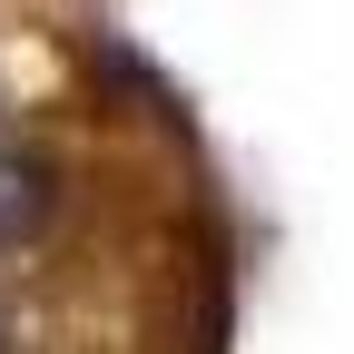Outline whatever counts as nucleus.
<instances>
[{"mask_svg":"<svg viewBox=\"0 0 354 354\" xmlns=\"http://www.w3.org/2000/svg\"><path fill=\"white\" fill-rule=\"evenodd\" d=\"M30 227H39V177L0 158V246H10V236H30Z\"/></svg>","mask_w":354,"mask_h":354,"instance_id":"nucleus-1","label":"nucleus"}]
</instances>
